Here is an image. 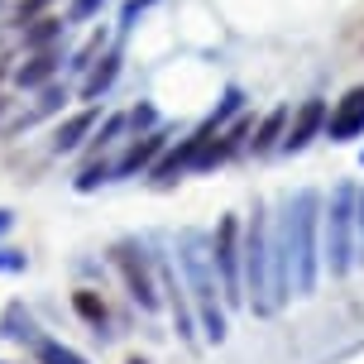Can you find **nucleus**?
<instances>
[{"label":"nucleus","instance_id":"obj_1","mask_svg":"<svg viewBox=\"0 0 364 364\" xmlns=\"http://www.w3.org/2000/svg\"><path fill=\"white\" fill-rule=\"evenodd\" d=\"M321 192L311 187H297L292 197H283L278 206V230L288 240V264H292V292L307 297L316 292V278H321Z\"/></svg>","mask_w":364,"mask_h":364},{"label":"nucleus","instance_id":"obj_2","mask_svg":"<svg viewBox=\"0 0 364 364\" xmlns=\"http://www.w3.org/2000/svg\"><path fill=\"white\" fill-rule=\"evenodd\" d=\"M178 269L187 278V292L197 302V316H201V331L206 341H225V292H220V278H216V259H211V235L201 230H182L178 240Z\"/></svg>","mask_w":364,"mask_h":364},{"label":"nucleus","instance_id":"obj_3","mask_svg":"<svg viewBox=\"0 0 364 364\" xmlns=\"http://www.w3.org/2000/svg\"><path fill=\"white\" fill-rule=\"evenodd\" d=\"M321 264L331 278H346L360 264V182H336L321 211Z\"/></svg>","mask_w":364,"mask_h":364},{"label":"nucleus","instance_id":"obj_4","mask_svg":"<svg viewBox=\"0 0 364 364\" xmlns=\"http://www.w3.org/2000/svg\"><path fill=\"white\" fill-rule=\"evenodd\" d=\"M245 307L255 316H273V220L269 206L255 201L245 220Z\"/></svg>","mask_w":364,"mask_h":364},{"label":"nucleus","instance_id":"obj_5","mask_svg":"<svg viewBox=\"0 0 364 364\" xmlns=\"http://www.w3.org/2000/svg\"><path fill=\"white\" fill-rule=\"evenodd\" d=\"M211 259H216V278H220V292H225V307H240L245 302V220L240 216L216 220Z\"/></svg>","mask_w":364,"mask_h":364},{"label":"nucleus","instance_id":"obj_6","mask_svg":"<svg viewBox=\"0 0 364 364\" xmlns=\"http://www.w3.org/2000/svg\"><path fill=\"white\" fill-rule=\"evenodd\" d=\"M110 259H115V269L125 273V288H129V297L139 302L144 311H159V283H154V273H149V259H144V250L139 245H115L110 250Z\"/></svg>","mask_w":364,"mask_h":364},{"label":"nucleus","instance_id":"obj_7","mask_svg":"<svg viewBox=\"0 0 364 364\" xmlns=\"http://www.w3.org/2000/svg\"><path fill=\"white\" fill-rule=\"evenodd\" d=\"M364 134V87H350L341 101H336V110H331L326 120V139L331 144H350V139H360Z\"/></svg>","mask_w":364,"mask_h":364},{"label":"nucleus","instance_id":"obj_8","mask_svg":"<svg viewBox=\"0 0 364 364\" xmlns=\"http://www.w3.org/2000/svg\"><path fill=\"white\" fill-rule=\"evenodd\" d=\"M326 120H331V115H326V101H316V96H311V101H302V106H297V115H292V125H288L283 154H302V149H307L311 139L326 129Z\"/></svg>","mask_w":364,"mask_h":364},{"label":"nucleus","instance_id":"obj_9","mask_svg":"<svg viewBox=\"0 0 364 364\" xmlns=\"http://www.w3.org/2000/svg\"><path fill=\"white\" fill-rule=\"evenodd\" d=\"M164 144H168V134L164 129H154V134H139V139H134V144L125 149V154H120V159H115V178H134V173H154V168H159V159H164Z\"/></svg>","mask_w":364,"mask_h":364},{"label":"nucleus","instance_id":"obj_10","mask_svg":"<svg viewBox=\"0 0 364 364\" xmlns=\"http://www.w3.org/2000/svg\"><path fill=\"white\" fill-rule=\"evenodd\" d=\"M288 125H292V110H288V106H278L269 120L255 129L250 149H255V154H273V149H283V139H288Z\"/></svg>","mask_w":364,"mask_h":364},{"label":"nucleus","instance_id":"obj_11","mask_svg":"<svg viewBox=\"0 0 364 364\" xmlns=\"http://www.w3.org/2000/svg\"><path fill=\"white\" fill-rule=\"evenodd\" d=\"M245 134H250V120H240V125H230V129H220L216 139H211V149L197 159V168L206 173V168H216V164H225L230 154H235L240 144H245Z\"/></svg>","mask_w":364,"mask_h":364},{"label":"nucleus","instance_id":"obj_12","mask_svg":"<svg viewBox=\"0 0 364 364\" xmlns=\"http://www.w3.org/2000/svg\"><path fill=\"white\" fill-rule=\"evenodd\" d=\"M164 288H168V307H173V321H178V336L182 341H192L197 336V326H192V307H187V283H178V273L164 269Z\"/></svg>","mask_w":364,"mask_h":364},{"label":"nucleus","instance_id":"obj_13","mask_svg":"<svg viewBox=\"0 0 364 364\" xmlns=\"http://www.w3.org/2000/svg\"><path fill=\"white\" fill-rule=\"evenodd\" d=\"M91 125H96V110H91V106L77 110L73 120H63V125H58V134H53V154H73V149L91 134Z\"/></svg>","mask_w":364,"mask_h":364},{"label":"nucleus","instance_id":"obj_14","mask_svg":"<svg viewBox=\"0 0 364 364\" xmlns=\"http://www.w3.org/2000/svg\"><path fill=\"white\" fill-rule=\"evenodd\" d=\"M115 77H120V58L106 53V58H101V68H91L87 82H82V101H96L101 91H110V82H115Z\"/></svg>","mask_w":364,"mask_h":364},{"label":"nucleus","instance_id":"obj_15","mask_svg":"<svg viewBox=\"0 0 364 364\" xmlns=\"http://www.w3.org/2000/svg\"><path fill=\"white\" fill-rule=\"evenodd\" d=\"M29 350H34V360H38V364H87L73 346H63V341H48V336H34V341H29Z\"/></svg>","mask_w":364,"mask_h":364},{"label":"nucleus","instance_id":"obj_16","mask_svg":"<svg viewBox=\"0 0 364 364\" xmlns=\"http://www.w3.org/2000/svg\"><path fill=\"white\" fill-rule=\"evenodd\" d=\"M63 24H68V19H53V15L34 19V29L24 34V48H38V53H48V43H53V38L63 34Z\"/></svg>","mask_w":364,"mask_h":364},{"label":"nucleus","instance_id":"obj_17","mask_svg":"<svg viewBox=\"0 0 364 364\" xmlns=\"http://www.w3.org/2000/svg\"><path fill=\"white\" fill-rule=\"evenodd\" d=\"M58 73V53H38L29 68H19V87H43Z\"/></svg>","mask_w":364,"mask_h":364},{"label":"nucleus","instance_id":"obj_18","mask_svg":"<svg viewBox=\"0 0 364 364\" xmlns=\"http://www.w3.org/2000/svg\"><path fill=\"white\" fill-rule=\"evenodd\" d=\"M73 302H77V311L87 316L91 326H101V321H106V302H101L96 292H87V288H82V292H77V297H73Z\"/></svg>","mask_w":364,"mask_h":364},{"label":"nucleus","instance_id":"obj_19","mask_svg":"<svg viewBox=\"0 0 364 364\" xmlns=\"http://www.w3.org/2000/svg\"><path fill=\"white\" fill-rule=\"evenodd\" d=\"M110 173H115V164H96V168H87V173L77 178V192H91V187H96V182H106Z\"/></svg>","mask_w":364,"mask_h":364},{"label":"nucleus","instance_id":"obj_20","mask_svg":"<svg viewBox=\"0 0 364 364\" xmlns=\"http://www.w3.org/2000/svg\"><path fill=\"white\" fill-rule=\"evenodd\" d=\"M24 269H29V259L19 250H0V273H24Z\"/></svg>","mask_w":364,"mask_h":364},{"label":"nucleus","instance_id":"obj_21","mask_svg":"<svg viewBox=\"0 0 364 364\" xmlns=\"http://www.w3.org/2000/svg\"><path fill=\"white\" fill-rule=\"evenodd\" d=\"M43 5H48V0H19L15 19H19V24H34V15H38V10H43Z\"/></svg>","mask_w":364,"mask_h":364},{"label":"nucleus","instance_id":"obj_22","mask_svg":"<svg viewBox=\"0 0 364 364\" xmlns=\"http://www.w3.org/2000/svg\"><path fill=\"white\" fill-rule=\"evenodd\" d=\"M129 125L149 129V125H154V106H134V110H129ZM149 134H154V129H149Z\"/></svg>","mask_w":364,"mask_h":364},{"label":"nucleus","instance_id":"obj_23","mask_svg":"<svg viewBox=\"0 0 364 364\" xmlns=\"http://www.w3.org/2000/svg\"><path fill=\"white\" fill-rule=\"evenodd\" d=\"M96 5H101V0H77V5H73V15H68V19H87L91 10H96Z\"/></svg>","mask_w":364,"mask_h":364},{"label":"nucleus","instance_id":"obj_24","mask_svg":"<svg viewBox=\"0 0 364 364\" xmlns=\"http://www.w3.org/2000/svg\"><path fill=\"white\" fill-rule=\"evenodd\" d=\"M360 264H364V187H360Z\"/></svg>","mask_w":364,"mask_h":364},{"label":"nucleus","instance_id":"obj_25","mask_svg":"<svg viewBox=\"0 0 364 364\" xmlns=\"http://www.w3.org/2000/svg\"><path fill=\"white\" fill-rule=\"evenodd\" d=\"M10 225H15V216H10V211H0V235H5Z\"/></svg>","mask_w":364,"mask_h":364},{"label":"nucleus","instance_id":"obj_26","mask_svg":"<svg viewBox=\"0 0 364 364\" xmlns=\"http://www.w3.org/2000/svg\"><path fill=\"white\" fill-rule=\"evenodd\" d=\"M0 77H5V68H0Z\"/></svg>","mask_w":364,"mask_h":364}]
</instances>
